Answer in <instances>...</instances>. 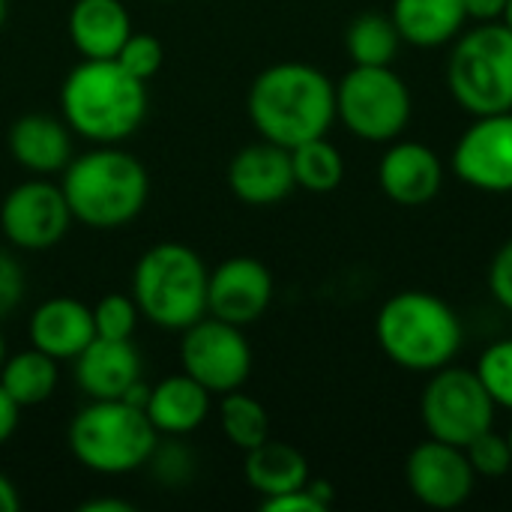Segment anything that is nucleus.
Instances as JSON below:
<instances>
[{"label": "nucleus", "instance_id": "32", "mask_svg": "<svg viewBox=\"0 0 512 512\" xmlns=\"http://www.w3.org/2000/svg\"><path fill=\"white\" fill-rule=\"evenodd\" d=\"M147 465H150L153 477L162 486H171V489L189 483L192 474H195V456L177 438H171L168 444H156V450H153V456H150Z\"/></svg>", "mask_w": 512, "mask_h": 512}, {"label": "nucleus", "instance_id": "28", "mask_svg": "<svg viewBox=\"0 0 512 512\" xmlns=\"http://www.w3.org/2000/svg\"><path fill=\"white\" fill-rule=\"evenodd\" d=\"M477 378L498 408L512 411V339L492 342L477 360Z\"/></svg>", "mask_w": 512, "mask_h": 512}, {"label": "nucleus", "instance_id": "22", "mask_svg": "<svg viewBox=\"0 0 512 512\" xmlns=\"http://www.w3.org/2000/svg\"><path fill=\"white\" fill-rule=\"evenodd\" d=\"M390 18L396 21L402 42L417 48H441L456 42L468 12L462 0H393Z\"/></svg>", "mask_w": 512, "mask_h": 512}, {"label": "nucleus", "instance_id": "11", "mask_svg": "<svg viewBox=\"0 0 512 512\" xmlns=\"http://www.w3.org/2000/svg\"><path fill=\"white\" fill-rule=\"evenodd\" d=\"M72 222L75 219L60 183L24 180L0 204V231L6 243L21 252L54 249Z\"/></svg>", "mask_w": 512, "mask_h": 512}, {"label": "nucleus", "instance_id": "41", "mask_svg": "<svg viewBox=\"0 0 512 512\" xmlns=\"http://www.w3.org/2000/svg\"><path fill=\"white\" fill-rule=\"evenodd\" d=\"M3 360H6V339H3V333H0V366H3Z\"/></svg>", "mask_w": 512, "mask_h": 512}, {"label": "nucleus", "instance_id": "13", "mask_svg": "<svg viewBox=\"0 0 512 512\" xmlns=\"http://www.w3.org/2000/svg\"><path fill=\"white\" fill-rule=\"evenodd\" d=\"M405 483L423 507L456 510L474 495L477 474L462 447L429 438L411 450L405 462Z\"/></svg>", "mask_w": 512, "mask_h": 512}, {"label": "nucleus", "instance_id": "24", "mask_svg": "<svg viewBox=\"0 0 512 512\" xmlns=\"http://www.w3.org/2000/svg\"><path fill=\"white\" fill-rule=\"evenodd\" d=\"M57 381H60L57 360L33 345L27 351L6 357L0 366V387L15 399L18 408H36L48 402L57 390Z\"/></svg>", "mask_w": 512, "mask_h": 512}, {"label": "nucleus", "instance_id": "43", "mask_svg": "<svg viewBox=\"0 0 512 512\" xmlns=\"http://www.w3.org/2000/svg\"><path fill=\"white\" fill-rule=\"evenodd\" d=\"M507 441H510V450H512V426H510V432H507Z\"/></svg>", "mask_w": 512, "mask_h": 512}, {"label": "nucleus", "instance_id": "15", "mask_svg": "<svg viewBox=\"0 0 512 512\" xmlns=\"http://www.w3.org/2000/svg\"><path fill=\"white\" fill-rule=\"evenodd\" d=\"M228 186L237 201L249 207H273L282 204L294 192V168H291V150L258 141L234 153L228 165Z\"/></svg>", "mask_w": 512, "mask_h": 512}, {"label": "nucleus", "instance_id": "19", "mask_svg": "<svg viewBox=\"0 0 512 512\" xmlns=\"http://www.w3.org/2000/svg\"><path fill=\"white\" fill-rule=\"evenodd\" d=\"M9 153L30 174H63L72 159V129L63 117L24 114L9 129Z\"/></svg>", "mask_w": 512, "mask_h": 512}, {"label": "nucleus", "instance_id": "31", "mask_svg": "<svg viewBox=\"0 0 512 512\" xmlns=\"http://www.w3.org/2000/svg\"><path fill=\"white\" fill-rule=\"evenodd\" d=\"M129 75H135L138 81H150L159 69H162V63H165V48H162V42L153 36V33H129V39L123 42V48L117 51V57H114Z\"/></svg>", "mask_w": 512, "mask_h": 512}, {"label": "nucleus", "instance_id": "7", "mask_svg": "<svg viewBox=\"0 0 512 512\" xmlns=\"http://www.w3.org/2000/svg\"><path fill=\"white\" fill-rule=\"evenodd\" d=\"M456 105L474 117L512 111V30L501 21L456 36L447 60Z\"/></svg>", "mask_w": 512, "mask_h": 512}, {"label": "nucleus", "instance_id": "1", "mask_svg": "<svg viewBox=\"0 0 512 512\" xmlns=\"http://www.w3.org/2000/svg\"><path fill=\"white\" fill-rule=\"evenodd\" d=\"M246 108L264 141L291 150L330 132L336 120V84L318 66L297 60L273 63L255 75Z\"/></svg>", "mask_w": 512, "mask_h": 512}, {"label": "nucleus", "instance_id": "40", "mask_svg": "<svg viewBox=\"0 0 512 512\" xmlns=\"http://www.w3.org/2000/svg\"><path fill=\"white\" fill-rule=\"evenodd\" d=\"M501 24H504V27H510V30H512V0H507V6H504V15H501Z\"/></svg>", "mask_w": 512, "mask_h": 512}, {"label": "nucleus", "instance_id": "3", "mask_svg": "<svg viewBox=\"0 0 512 512\" xmlns=\"http://www.w3.org/2000/svg\"><path fill=\"white\" fill-rule=\"evenodd\" d=\"M66 126L93 144L132 138L147 117V84L129 75L114 57L81 60L60 87Z\"/></svg>", "mask_w": 512, "mask_h": 512}, {"label": "nucleus", "instance_id": "36", "mask_svg": "<svg viewBox=\"0 0 512 512\" xmlns=\"http://www.w3.org/2000/svg\"><path fill=\"white\" fill-rule=\"evenodd\" d=\"M462 3H465L468 18H471V21H477V24L501 21L504 6H507V0H462Z\"/></svg>", "mask_w": 512, "mask_h": 512}, {"label": "nucleus", "instance_id": "39", "mask_svg": "<svg viewBox=\"0 0 512 512\" xmlns=\"http://www.w3.org/2000/svg\"><path fill=\"white\" fill-rule=\"evenodd\" d=\"M18 507H21V495L15 483L6 474H0V512H15Z\"/></svg>", "mask_w": 512, "mask_h": 512}, {"label": "nucleus", "instance_id": "2", "mask_svg": "<svg viewBox=\"0 0 512 512\" xmlns=\"http://www.w3.org/2000/svg\"><path fill=\"white\" fill-rule=\"evenodd\" d=\"M60 189L72 219L93 231L126 228L150 198L147 168L117 144H96L69 159Z\"/></svg>", "mask_w": 512, "mask_h": 512}, {"label": "nucleus", "instance_id": "12", "mask_svg": "<svg viewBox=\"0 0 512 512\" xmlns=\"http://www.w3.org/2000/svg\"><path fill=\"white\" fill-rule=\"evenodd\" d=\"M453 174L480 192H512V111L477 117L453 147Z\"/></svg>", "mask_w": 512, "mask_h": 512}, {"label": "nucleus", "instance_id": "37", "mask_svg": "<svg viewBox=\"0 0 512 512\" xmlns=\"http://www.w3.org/2000/svg\"><path fill=\"white\" fill-rule=\"evenodd\" d=\"M21 414V408L15 405V399L0 387V447L15 435V429H18V417Z\"/></svg>", "mask_w": 512, "mask_h": 512}, {"label": "nucleus", "instance_id": "21", "mask_svg": "<svg viewBox=\"0 0 512 512\" xmlns=\"http://www.w3.org/2000/svg\"><path fill=\"white\" fill-rule=\"evenodd\" d=\"M132 33L120 0H75L69 9V42L84 60H111Z\"/></svg>", "mask_w": 512, "mask_h": 512}, {"label": "nucleus", "instance_id": "35", "mask_svg": "<svg viewBox=\"0 0 512 512\" xmlns=\"http://www.w3.org/2000/svg\"><path fill=\"white\" fill-rule=\"evenodd\" d=\"M489 288L492 297L512 312V240H507L489 264Z\"/></svg>", "mask_w": 512, "mask_h": 512}, {"label": "nucleus", "instance_id": "30", "mask_svg": "<svg viewBox=\"0 0 512 512\" xmlns=\"http://www.w3.org/2000/svg\"><path fill=\"white\" fill-rule=\"evenodd\" d=\"M465 456H468V462H471L477 477L498 480V477H504V474L512 471L510 441L504 435H498L495 429H486L483 435H477L465 447Z\"/></svg>", "mask_w": 512, "mask_h": 512}, {"label": "nucleus", "instance_id": "23", "mask_svg": "<svg viewBox=\"0 0 512 512\" xmlns=\"http://www.w3.org/2000/svg\"><path fill=\"white\" fill-rule=\"evenodd\" d=\"M243 474H246V483L261 498H276V495L303 489L309 483V462L297 447L267 438L264 444L246 453Z\"/></svg>", "mask_w": 512, "mask_h": 512}, {"label": "nucleus", "instance_id": "26", "mask_svg": "<svg viewBox=\"0 0 512 512\" xmlns=\"http://www.w3.org/2000/svg\"><path fill=\"white\" fill-rule=\"evenodd\" d=\"M291 168H294V183L318 195L333 192L345 177V159L339 147L327 141V135L291 147Z\"/></svg>", "mask_w": 512, "mask_h": 512}, {"label": "nucleus", "instance_id": "8", "mask_svg": "<svg viewBox=\"0 0 512 512\" xmlns=\"http://www.w3.org/2000/svg\"><path fill=\"white\" fill-rule=\"evenodd\" d=\"M336 117L363 141H396L411 120V90L390 66H351L336 84Z\"/></svg>", "mask_w": 512, "mask_h": 512}, {"label": "nucleus", "instance_id": "6", "mask_svg": "<svg viewBox=\"0 0 512 512\" xmlns=\"http://www.w3.org/2000/svg\"><path fill=\"white\" fill-rule=\"evenodd\" d=\"M69 450L78 465L99 477H123L144 468L159 444V432L144 408L123 399H90L69 423Z\"/></svg>", "mask_w": 512, "mask_h": 512}, {"label": "nucleus", "instance_id": "4", "mask_svg": "<svg viewBox=\"0 0 512 512\" xmlns=\"http://www.w3.org/2000/svg\"><path fill=\"white\" fill-rule=\"evenodd\" d=\"M381 351L408 372H438L453 363L465 330L459 315L429 291L390 297L375 321Z\"/></svg>", "mask_w": 512, "mask_h": 512}, {"label": "nucleus", "instance_id": "14", "mask_svg": "<svg viewBox=\"0 0 512 512\" xmlns=\"http://www.w3.org/2000/svg\"><path fill=\"white\" fill-rule=\"evenodd\" d=\"M273 303V273L249 255H237L210 270L207 315L237 327L255 324Z\"/></svg>", "mask_w": 512, "mask_h": 512}, {"label": "nucleus", "instance_id": "27", "mask_svg": "<svg viewBox=\"0 0 512 512\" xmlns=\"http://www.w3.org/2000/svg\"><path fill=\"white\" fill-rule=\"evenodd\" d=\"M219 426L231 447L249 453L270 438V417L258 399L243 390H231L219 399Z\"/></svg>", "mask_w": 512, "mask_h": 512}, {"label": "nucleus", "instance_id": "18", "mask_svg": "<svg viewBox=\"0 0 512 512\" xmlns=\"http://www.w3.org/2000/svg\"><path fill=\"white\" fill-rule=\"evenodd\" d=\"M75 384L87 399H123L141 381V354L132 339L96 336L75 360Z\"/></svg>", "mask_w": 512, "mask_h": 512}, {"label": "nucleus", "instance_id": "38", "mask_svg": "<svg viewBox=\"0 0 512 512\" xmlns=\"http://www.w3.org/2000/svg\"><path fill=\"white\" fill-rule=\"evenodd\" d=\"M135 507L123 498H93L81 504V512H132Z\"/></svg>", "mask_w": 512, "mask_h": 512}, {"label": "nucleus", "instance_id": "5", "mask_svg": "<svg viewBox=\"0 0 512 512\" xmlns=\"http://www.w3.org/2000/svg\"><path fill=\"white\" fill-rule=\"evenodd\" d=\"M207 282L210 270L192 246L156 243L132 270V300L153 327L183 333L207 315Z\"/></svg>", "mask_w": 512, "mask_h": 512}, {"label": "nucleus", "instance_id": "17", "mask_svg": "<svg viewBox=\"0 0 512 512\" xmlns=\"http://www.w3.org/2000/svg\"><path fill=\"white\" fill-rule=\"evenodd\" d=\"M27 336L33 348L54 357L57 363L75 360L96 339L93 309L75 297H48L33 309Z\"/></svg>", "mask_w": 512, "mask_h": 512}, {"label": "nucleus", "instance_id": "10", "mask_svg": "<svg viewBox=\"0 0 512 512\" xmlns=\"http://www.w3.org/2000/svg\"><path fill=\"white\" fill-rule=\"evenodd\" d=\"M180 369L213 396L243 390L252 375V348L243 327L204 315L183 330Z\"/></svg>", "mask_w": 512, "mask_h": 512}, {"label": "nucleus", "instance_id": "34", "mask_svg": "<svg viewBox=\"0 0 512 512\" xmlns=\"http://www.w3.org/2000/svg\"><path fill=\"white\" fill-rule=\"evenodd\" d=\"M24 291H27V279L21 264L6 249H0V318H6L21 303Z\"/></svg>", "mask_w": 512, "mask_h": 512}, {"label": "nucleus", "instance_id": "16", "mask_svg": "<svg viewBox=\"0 0 512 512\" xmlns=\"http://www.w3.org/2000/svg\"><path fill=\"white\" fill-rule=\"evenodd\" d=\"M381 192L399 207H423L438 198L444 186V165L438 153L420 141H393L378 165Z\"/></svg>", "mask_w": 512, "mask_h": 512}, {"label": "nucleus", "instance_id": "33", "mask_svg": "<svg viewBox=\"0 0 512 512\" xmlns=\"http://www.w3.org/2000/svg\"><path fill=\"white\" fill-rule=\"evenodd\" d=\"M333 504V489L324 480H309L303 489L264 498L261 510L264 512H327Z\"/></svg>", "mask_w": 512, "mask_h": 512}, {"label": "nucleus", "instance_id": "9", "mask_svg": "<svg viewBox=\"0 0 512 512\" xmlns=\"http://www.w3.org/2000/svg\"><path fill=\"white\" fill-rule=\"evenodd\" d=\"M495 408L498 405L486 393L477 372L459 369V366H444L432 372L420 399V417H423L429 438L462 447V450L477 435L492 429Z\"/></svg>", "mask_w": 512, "mask_h": 512}, {"label": "nucleus", "instance_id": "20", "mask_svg": "<svg viewBox=\"0 0 512 512\" xmlns=\"http://www.w3.org/2000/svg\"><path fill=\"white\" fill-rule=\"evenodd\" d=\"M210 408H213V393L204 390L186 372H180V375L162 378L156 387H150L144 414L159 435L183 438V435L198 432L207 423Z\"/></svg>", "mask_w": 512, "mask_h": 512}, {"label": "nucleus", "instance_id": "42", "mask_svg": "<svg viewBox=\"0 0 512 512\" xmlns=\"http://www.w3.org/2000/svg\"><path fill=\"white\" fill-rule=\"evenodd\" d=\"M3 21H6V0H0V27H3Z\"/></svg>", "mask_w": 512, "mask_h": 512}, {"label": "nucleus", "instance_id": "29", "mask_svg": "<svg viewBox=\"0 0 512 512\" xmlns=\"http://www.w3.org/2000/svg\"><path fill=\"white\" fill-rule=\"evenodd\" d=\"M138 318H141V312H138V303L132 300V294H105L93 306L96 336H102V339H132Z\"/></svg>", "mask_w": 512, "mask_h": 512}, {"label": "nucleus", "instance_id": "25", "mask_svg": "<svg viewBox=\"0 0 512 512\" xmlns=\"http://www.w3.org/2000/svg\"><path fill=\"white\" fill-rule=\"evenodd\" d=\"M399 45L402 36L396 21L381 12H363L345 30V48L354 66H390L399 54Z\"/></svg>", "mask_w": 512, "mask_h": 512}]
</instances>
